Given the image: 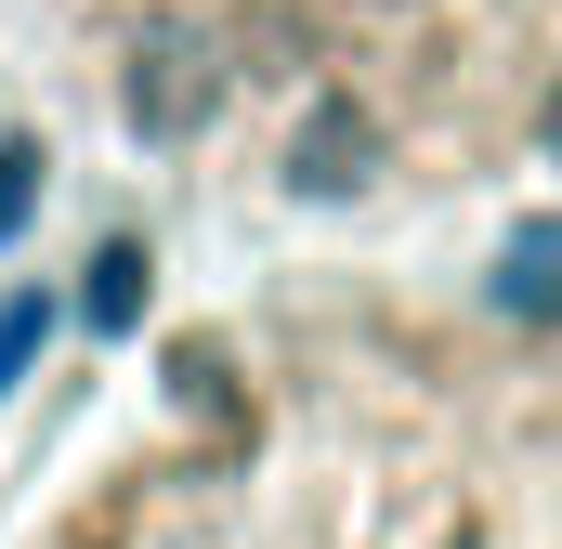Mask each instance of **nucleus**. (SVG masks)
Masks as SVG:
<instances>
[{"label": "nucleus", "instance_id": "f03ea898", "mask_svg": "<svg viewBox=\"0 0 562 549\" xmlns=\"http://www.w3.org/2000/svg\"><path fill=\"white\" fill-rule=\"evenodd\" d=\"M13 40L196 210L431 236L562 197V0H13Z\"/></svg>", "mask_w": 562, "mask_h": 549}, {"label": "nucleus", "instance_id": "f257e3e1", "mask_svg": "<svg viewBox=\"0 0 562 549\" xmlns=\"http://www.w3.org/2000/svg\"><path fill=\"white\" fill-rule=\"evenodd\" d=\"M0 549H562V274H262L92 406Z\"/></svg>", "mask_w": 562, "mask_h": 549}]
</instances>
